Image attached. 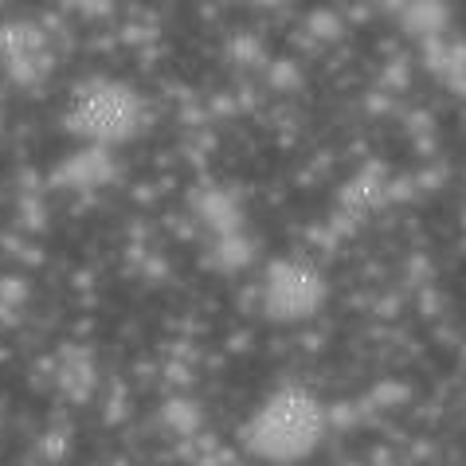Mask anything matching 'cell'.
Returning <instances> with one entry per match:
<instances>
[{
	"instance_id": "1",
	"label": "cell",
	"mask_w": 466,
	"mask_h": 466,
	"mask_svg": "<svg viewBox=\"0 0 466 466\" xmlns=\"http://www.w3.org/2000/svg\"><path fill=\"white\" fill-rule=\"evenodd\" d=\"M321 431H326V416H321L318 400L306 388H279L251 416L248 447L258 459L290 462V459L309 455L318 447Z\"/></svg>"
},
{
	"instance_id": "2",
	"label": "cell",
	"mask_w": 466,
	"mask_h": 466,
	"mask_svg": "<svg viewBox=\"0 0 466 466\" xmlns=\"http://www.w3.org/2000/svg\"><path fill=\"white\" fill-rule=\"evenodd\" d=\"M71 126L98 141H126L141 126V98L122 83H90L75 98Z\"/></svg>"
}]
</instances>
